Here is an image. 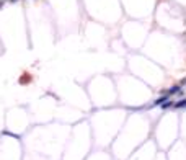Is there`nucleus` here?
<instances>
[{"label":"nucleus","mask_w":186,"mask_h":160,"mask_svg":"<svg viewBox=\"0 0 186 160\" xmlns=\"http://www.w3.org/2000/svg\"><path fill=\"white\" fill-rule=\"evenodd\" d=\"M0 8H2V3H0Z\"/></svg>","instance_id":"nucleus-5"},{"label":"nucleus","mask_w":186,"mask_h":160,"mask_svg":"<svg viewBox=\"0 0 186 160\" xmlns=\"http://www.w3.org/2000/svg\"><path fill=\"white\" fill-rule=\"evenodd\" d=\"M180 92H181V87H180V85H173V87H171V88L168 90V93L173 95V93H180Z\"/></svg>","instance_id":"nucleus-1"},{"label":"nucleus","mask_w":186,"mask_h":160,"mask_svg":"<svg viewBox=\"0 0 186 160\" xmlns=\"http://www.w3.org/2000/svg\"><path fill=\"white\" fill-rule=\"evenodd\" d=\"M175 108H186V98H183V100L175 103Z\"/></svg>","instance_id":"nucleus-2"},{"label":"nucleus","mask_w":186,"mask_h":160,"mask_svg":"<svg viewBox=\"0 0 186 160\" xmlns=\"http://www.w3.org/2000/svg\"><path fill=\"white\" fill-rule=\"evenodd\" d=\"M165 100H168V96H160V98H158V100H157V101L153 103V105H162V103L165 101Z\"/></svg>","instance_id":"nucleus-4"},{"label":"nucleus","mask_w":186,"mask_h":160,"mask_svg":"<svg viewBox=\"0 0 186 160\" xmlns=\"http://www.w3.org/2000/svg\"><path fill=\"white\" fill-rule=\"evenodd\" d=\"M171 105H173V101H171V100H165V101L162 103V108H163V110H166V108H170Z\"/></svg>","instance_id":"nucleus-3"}]
</instances>
